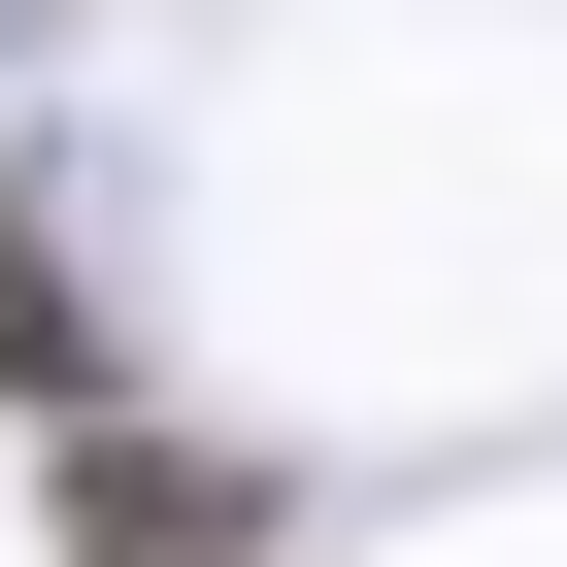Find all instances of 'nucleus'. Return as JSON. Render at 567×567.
Listing matches in <instances>:
<instances>
[{
  "label": "nucleus",
  "mask_w": 567,
  "mask_h": 567,
  "mask_svg": "<svg viewBox=\"0 0 567 567\" xmlns=\"http://www.w3.org/2000/svg\"><path fill=\"white\" fill-rule=\"evenodd\" d=\"M0 34H68V0H0Z\"/></svg>",
  "instance_id": "f03ea898"
},
{
  "label": "nucleus",
  "mask_w": 567,
  "mask_h": 567,
  "mask_svg": "<svg viewBox=\"0 0 567 567\" xmlns=\"http://www.w3.org/2000/svg\"><path fill=\"white\" fill-rule=\"evenodd\" d=\"M34 534L68 567H267V467L167 434V401H101V434H34Z\"/></svg>",
  "instance_id": "f257e3e1"
}]
</instances>
